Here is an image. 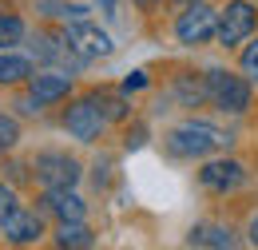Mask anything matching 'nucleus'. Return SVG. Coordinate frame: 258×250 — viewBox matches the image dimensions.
Here are the masks:
<instances>
[{"label":"nucleus","mask_w":258,"mask_h":250,"mask_svg":"<svg viewBox=\"0 0 258 250\" xmlns=\"http://www.w3.org/2000/svg\"><path fill=\"white\" fill-rule=\"evenodd\" d=\"M16 143H20V119L8 115V111H0V155L12 151Z\"/></svg>","instance_id":"obj_22"},{"label":"nucleus","mask_w":258,"mask_h":250,"mask_svg":"<svg viewBox=\"0 0 258 250\" xmlns=\"http://www.w3.org/2000/svg\"><path fill=\"white\" fill-rule=\"evenodd\" d=\"M0 238H4V234H0Z\"/></svg>","instance_id":"obj_31"},{"label":"nucleus","mask_w":258,"mask_h":250,"mask_svg":"<svg viewBox=\"0 0 258 250\" xmlns=\"http://www.w3.org/2000/svg\"><path fill=\"white\" fill-rule=\"evenodd\" d=\"M36 12H40L44 20L72 24V20H88V16H92V4H76V0H36Z\"/></svg>","instance_id":"obj_18"},{"label":"nucleus","mask_w":258,"mask_h":250,"mask_svg":"<svg viewBox=\"0 0 258 250\" xmlns=\"http://www.w3.org/2000/svg\"><path fill=\"white\" fill-rule=\"evenodd\" d=\"M96 8L103 16H115V8H119V0H96Z\"/></svg>","instance_id":"obj_29"},{"label":"nucleus","mask_w":258,"mask_h":250,"mask_svg":"<svg viewBox=\"0 0 258 250\" xmlns=\"http://www.w3.org/2000/svg\"><path fill=\"white\" fill-rule=\"evenodd\" d=\"M187 4H199V0H171V8L179 12V8H187Z\"/></svg>","instance_id":"obj_30"},{"label":"nucleus","mask_w":258,"mask_h":250,"mask_svg":"<svg viewBox=\"0 0 258 250\" xmlns=\"http://www.w3.org/2000/svg\"><path fill=\"white\" fill-rule=\"evenodd\" d=\"M254 4H258V0H254Z\"/></svg>","instance_id":"obj_32"},{"label":"nucleus","mask_w":258,"mask_h":250,"mask_svg":"<svg viewBox=\"0 0 258 250\" xmlns=\"http://www.w3.org/2000/svg\"><path fill=\"white\" fill-rule=\"evenodd\" d=\"M258 32V4L254 0H226L219 8V32H215V44L219 48H242L250 36Z\"/></svg>","instance_id":"obj_6"},{"label":"nucleus","mask_w":258,"mask_h":250,"mask_svg":"<svg viewBox=\"0 0 258 250\" xmlns=\"http://www.w3.org/2000/svg\"><path fill=\"white\" fill-rule=\"evenodd\" d=\"M28 40V24L20 12H0V48H16Z\"/></svg>","instance_id":"obj_19"},{"label":"nucleus","mask_w":258,"mask_h":250,"mask_svg":"<svg viewBox=\"0 0 258 250\" xmlns=\"http://www.w3.org/2000/svg\"><path fill=\"white\" fill-rule=\"evenodd\" d=\"M16 207H24V203H20V195H16V187H12L8 179H0V222L8 219Z\"/></svg>","instance_id":"obj_23"},{"label":"nucleus","mask_w":258,"mask_h":250,"mask_svg":"<svg viewBox=\"0 0 258 250\" xmlns=\"http://www.w3.org/2000/svg\"><path fill=\"white\" fill-rule=\"evenodd\" d=\"M171 32H175V40H179L183 48L215 44V32H219V8H215L211 0L187 4V8H179V16H175Z\"/></svg>","instance_id":"obj_5"},{"label":"nucleus","mask_w":258,"mask_h":250,"mask_svg":"<svg viewBox=\"0 0 258 250\" xmlns=\"http://www.w3.org/2000/svg\"><path fill=\"white\" fill-rule=\"evenodd\" d=\"M28 167H32V179L40 183V187H76V183L84 179L80 159L68 155V151H56V147L36 151Z\"/></svg>","instance_id":"obj_7"},{"label":"nucleus","mask_w":258,"mask_h":250,"mask_svg":"<svg viewBox=\"0 0 258 250\" xmlns=\"http://www.w3.org/2000/svg\"><path fill=\"white\" fill-rule=\"evenodd\" d=\"M24 88H28V95L40 103V111H44V107H56V103H68V99H72V92H76L72 76H68V72H56V68L32 72Z\"/></svg>","instance_id":"obj_10"},{"label":"nucleus","mask_w":258,"mask_h":250,"mask_svg":"<svg viewBox=\"0 0 258 250\" xmlns=\"http://www.w3.org/2000/svg\"><path fill=\"white\" fill-rule=\"evenodd\" d=\"M92 103H96L99 111H103V119L107 123H127L131 119V99L127 92H111V88H92Z\"/></svg>","instance_id":"obj_16"},{"label":"nucleus","mask_w":258,"mask_h":250,"mask_svg":"<svg viewBox=\"0 0 258 250\" xmlns=\"http://www.w3.org/2000/svg\"><path fill=\"white\" fill-rule=\"evenodd\" d=\"M171 99L179 103V107H203L207 103V80H203V72H179L175 80H171Z\"/></svg>","instance_id":"obj_14"},{"label":"nucleus","mask_w":258,"mask_h":250,"mask_svg":"<svg viewBox=\"0 0 258 250\" xmlns=\"http://www.w3.org/2000/svg\"><path fill=\"white\" fill-rule=\"evenodd\" d=\"M238 72H242L250 84H258V32L238 48Z\"/></svg>","instance_id":"obj_20"},{"label":"nucleus","mask_w":258,"mask_h":250,"mask_svg":"<svg viewBox=\"0 0 258 250\" xmlns=\"http://www.w3.org/2000/svg\"><path fill=\"white\" fill-rule=\"evenodd\" d=\"M246 183H250V171H246V163H242V159L226 155V151L199 159V187L207 191V195H219V199H226V195L242 191Z\"/></svg>","instance_id":"obj_4"},{"label":"nucleus","mask_w":258,"mask_h":250,"mask_svg":"<svg viewBox=\"0 0 258 250\" xmlns=\"http://www.w3.org/2000/svg\"><path fill=\"white\" fill-rule=\"evenodd\" d=\"M60 127H64L76 143H96L99 135L107 131V119H103V111L92 103V95H80V99H68L64 115H60Z\"/></svg>","instance_id":"obj_8"},{"label":"nucleus","mask_w":258,"mask_h":250,"mask_svg":"<svg viewBox=\"0 0 258 250\" xmlns=\"http://www.w3.org/2000/svg\"><path fill=\"white\" fill-rule=\"evenodd\" d=\"M207 80V103L223 115H246L250 103H254V84L242 76V72H230L223 64H211L203 72Z\"/></svg>","instance_id":"obj_2"},{"label":"nucleus","mask_w":258,"mask_h":250,"mask_svg":"<svg viewBox=\"0 0 258 250\" xmlns=\"http://www.w3.org/2000/svg\"><path fill=\"white\" fill-rule=\"evenodd\" d=\"M36 72V60L16 52V48H0V84L4 88H16V84H28V76Z\"/></svg>","instance_id":"obj_15"},{"label":"nucleus","mask_w":258,"mask_h":250,"mask_svg":"<svg viewBox=\"0 0 258 250\" xmlns=\"http://www.w3.org/2000/svg\"><path fill=\"white\" fill-rule=\"evenodd\" d=\"M40 211L52 215L56 222H68V219H84L88 215V203L76 195V187H40Z\"/></svg>","instance_id":"obj_12"},{"label":"nucleus","mask_w":258,"mask_h":250,"mask_svg":"<svg viewBox=\"0 0 258 250\" xmlns=\"http://www.w3.org/2000/svg\"><path fill=\"white\" fill-rule=\"evenodd\" d=\"M147 84H151V80H147V72H127V76H123V84H119V92H143V88H147Z\"/></svg>","instance_id":"obj_24"},{"label":"nucleus","mask_w":258,"mask_h":250,"mask_svg":"<svg viewBox=\"0 0 258 250\" xmlns=\"http://www.w3.org/2000/svg\"><path fill=\"white\" fill-rule=\"evenodd\" d=\"M131 4H135V8L143 12V16H155V12L163 8V0H131Z\"/></svg>","instance_id":"obj_27"},{"label":"nucleus","mask_w":258,"mask_h":250,"mask_svg":"<svg viewBox=\"0 0 258 250\" xmlns=\"http://www.w3.org/2000/svg\"><path fill=\"white\" fill-rule=\"evenodd\" d=\"M52 242H56L60 250H88V246H96V230H92L84 219H68V222L56 226Z\"/></svg>","instance_id":"obj_17"},{"label":"nucleus","mask_w":258,"mask_h":250,"mask_svg":"<svg viewBox=\"0 0 258 250\" xmlns=\"http://www.w3.org/2000/svg\"><path fill=\"white\" fill-rule=\"evenodd\" d=\"M234 147V131L226 127H215L207 119H183L175 123L167 135H163V151L171 159H207V155H219V151H230Z\"/></svg>","instance_id":"obj_1"},{"label":"nucleus","mask_w":258,"mask_h":250,"mask_svg":"<svg viewBox=\"0 0 258 250\" xmlns=\"http://www.w3.org/2000/svg\"><path fill=\"white\" fill-rule=\"evenodd\" d=\"M0 234L12 246H32L44 238V211L40 207H16L8 219L0 222Z\"/></svg>","instance_id":"obj_11"},{"label":"nucleus","mask_w":258,"mask_h":250,"mask_svg":"<svg viewBox=\"0 0 258 250\" xmlns=\"http://www.w3.org/2000/svg\"><path fill=\"white\" fill-rule=\"evenodd\" d=\"M28 56H32L40 68H56V72H68V76H76V72H84L88 60L72 48V40L64 36V28H36L28 36Z\"/></svg>","instance_id":"obj_3"},{"label":"nucleus","mask_w":258,"mask_h":250,"mask_svg":"<svg viewBox=\"0 0 258 250\" xmlns=\"http://www.w3.org/2000/svg\"><path fill=\"white\" fill-rule=\"evenodd\" d=\"M92 183H96V191H103L107 183H111V159H107V155L96 163V175H92Z\"/></svg>","instance_id":"obj_26"},{"label":"nucleus","mask_w":258,"mask_h":250,"mask_svg":"<svg viewBox=\"0 0 258 250\" xmlns=\"http://www.w3.org/2000/svg\"><path fill=\"white\" fill-rule=\"evenodd\" d=\"M187 246H207V250H230L238 246V234H234V226H226V222H195L191 230H187Z\"/></svg>","instance_id":"obj_13"},{"label":"nucleus","mask_w":258,"mask_h":250,"mask_svg":"<svg viewBox=\"0 0 258 250\" xmlns=\"http://www.w3.org/2000/svg\"><path fill=\"white\" fill-rule=\"evenodd\" d=\"M24 171H28V167H24V163H20V159H8V163H4V179H8V183H12V187H16V183H24V179H28V175H24Z\"/></svg>","instance_id":"obj_25"},{"label":"nucleus","mask_w":258,"mask_h":250,"mask_svg":"<svg viewBox=\"0 0 258 250\" xmlns=\"http://www.w3.org/2000/svg\"><path fill=\"white\" fill-rule=\"evenodd\" d=\"M246 242L258 246V215H250V222H246Z\"/></svg>","instance_id":"obj_28"},{"label":"nucleus","mask_w":258,"mask_h":250,"mask_svg":"<svg viewBox=\"0 0 258 250\" xmlns=\"http://www.w3.org/2000/svg\"><path fill=\"white\" fill-rule=\"evenodd\" d=\"M147 139H151V127L143 123V119H135V123L123 127V151H143Z\"/></svg>","instance_id":"obj_21"},{"label":"nucleus","mask_w":258,"mask_h":250,"mask_svg":"<svg viewBox=\"0 0 258 250\" xmlns=\"http://www.w3.org/2000/svg\"><path fill=\"white\" fill-rule=\"evenodd\" d=\"M64 28V36L72 40V48L84 56V60L92 64V60H107L111 52H115V40L107 36V32L99 28L96 20L88 16V20H72V24H60Z\"/></svg>","instance_id":"obj_9"}]
</instances>
